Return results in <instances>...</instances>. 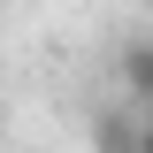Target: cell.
I'll list each match as a JSON object with an SVG mask.
<instances>
[{"label": "cell", "instance_id": "cell-1", "mask_svg": "<svg viewBox=\"0 0 153 153\" xmlns=\"http://www.w3.org/2000/svg\"><path fill=\"white\" fill-rule=\"evenodd\" d=\"M115 76H123V100L153 107V38H130V46L115 54Z\"/></svg>", "mask_w": 153, "mask_h": 153}]
</instances>
